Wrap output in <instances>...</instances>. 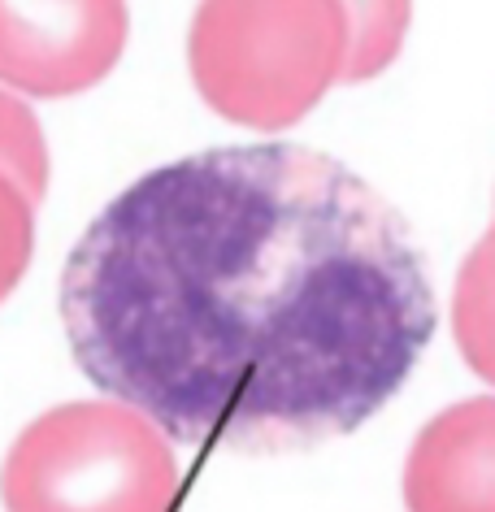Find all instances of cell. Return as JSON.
<instances>
[{
    "label": "cell",
    "instance_id": "1",
    "mask_svg": "<svg viewBox=\"0 0 495 512\" xmlns=\"http://www.w3.org/2000/svg\"><path fill=\"white\" fill-rule=\"evenodd\" d=\"M74 365L174 443L274 456L365 426L435 335L404 217L300 144L144 174L61 270Z\"/></svg>",
    "mask_w": 495,
    "mask_h": 512
},
{
    "label": "cell",
    "instance_id": "2",
    "mask_svg": "<svg viewBox=\"0 0 495 512\" xmlns=\"http://www.w3.org/2000/svg\"><path fill=\"white\" fill-rule=\"evenodd\" d=\"M344 0H200L187 66L200 100L248 131H287L348 79Z\"/></svg>",
    "mask_w": 495,
    "mask_h": 512
},
{
    "label": "cell",
    "instance_id": "3",
    "mask_svg": "<svg viewBox=\"0 0 495 512\" xmlns=\"http://www.w3.org/2000/svg\"><path fill=\"white\" fill-rule=\"evenodd\" d=\"M174 439L126 400L48 408L0 465L5 512H170L179 495Z\"/></svg>",
    "mask_w": 495,
    "mask_h": 512
},
{
    "label": "cell",
    "instance_id": "4",
    "mask_svg": "<svg viewBox=\"0 0 495 512\" xmlns=\"http://www.w3.org/2000/svg\"><path fill=\"white\" fill-rule=\"evenodd\" d=\"M126 0H0V83L27 96H74L118 66Z\"/></svg>",
    "mask_w": 495,
    "mask_h": 512
},
{
    "label": "cell",
    "instance_id": "5",
    "mask_svg": "<svg viewBox=\"0 0 495 512\" xmlns=\"http://www.w3.org/2000/svg\"><path fill=\"white\" fill-rule=\"evenodd\" d=\"M409 512H495V395L430 417L404 460Z\"/></svg>",
    "mask_w": 495,
    "mask_h": 512
},
{
    "label": "cell",
    "instance_id": "6",
    "mask_svg": "<svg viewBox=\"0 0 495 512\" xmlns=\"http://www.w3.org/2000/svg\"><path fill=\"white\" fill-rule=\"evenodd\" d=\"M452 335L465 365L495 387V222L465 256L452 291Z\"/></svg>",
    "mask_w": 495,
    "mask_h": 512
},
{
    "label": "cell",
    "instance_id": "7",
    "mask_svg": "<svg viewBox=\"0 0 495 512\" xmlns=\"http://www.w3.org/2000/svg\"><path fill=\"white\" fill-rule=\"evenodd\" d=\"M344 9L352 18V57L344 83L378 79L404 48L413 0H344Z\"/></svg>",
    "mask_w": 495,
    "mask_h": 512
},
{
    "label": "cell",
    "instance_id": "8",
    "mask_svg": "<svg viewBox=\"0 0 495 512\" xmlns=\"http://www.w3.org/2000/svg\"><path fill=\"white\" fill-rule=\"evenodd\" d=\"M0 174L14 178L40 204L48 191V144L35 113L18 96L0 92Z\"/></svg>",
    "mask_w": 495,
    "mask_h": 512
},
{
    "label": "cell",
    "instance_id": "9",
    "mask_svg": "<svg viewBox=\"0 0 495 512\" xmlns=\"http://www.w3.org/2000/svg\"><path fill=\"white\" fill-rule=\"evenodd\" d=\"M35 252V200L0 174V304L22 283Z\"/></svg>",
    "mask_w": 495,
    "mask_h": 512
}]
</instances>
